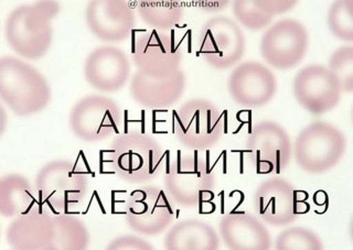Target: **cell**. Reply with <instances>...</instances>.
<instances>
[{
    "label": "cell",
    "instance_id": "5",
    "mask_svg": "<svg viewBox=\"0 0 353 250\" xmlns=\"http://www.w3.org/2000/svg\"><path fill=\"white\" fill-rule=\"evenodd\" d=\"M345 149L347 139L338 128L325 121H316L297 136L296 163L308 174H323L339 163Z\"/></svg>",
    "mask_w": 353,
    "mask_h": 250
},
{
    "label": "cell",
    "instance_id": "15",
    "mask_svg": "<svg viewBox=\"0 0 353 250\" xmlns=\"http://www.w3.org/2000/svg\"><path fill=\"white\" fill-rule=\"evenodd\" d=\"M341 86L328 67L309 65L298 72L294 80L297 102L314 115L328 113L339 104Z\"/></svg>",
    "mask_w": 353,
    "mask_h": 250
},
{
    "label": "cell",
    "instance_id": "30",
    "mask_svg": "<svg viewBox=\"0 0 353 250\" xmlns=\"http://www.w3.org/2000/svg\"><path fill=\"white\" fill-rule=\"evenodd\" d=\"M198 6L205 9V10L216 12L220 9L225 8L228 1H198Z\"/></svg>",
    "mask_w": 353,
    "mask_h": 250
},
{
    "label": "cell",
    "instance_id": "10",
    "mask_svg": "<svg viewBox=\"0 0 353 250\" xmlns=\"http://www.w3.org/2000/svg\"><path fill=\"white\" fill-rule=\"evenodd\" d=\"M121 112L119 105L101 95H90L77 102L71 115L70 126L77 137L90 143L105 140L121 134Z\"/></svg>",
    "mask_w": 353,
    "mask_h": 250
},
{
    "label": "cell",
    "instance_id": "22",
    "mask_svg": "<svg viewBox=\"0 0 353 250\" xmlns=\"http://www.w3.org/2000/svg\"><path fill=\"white\" fill-rule=\"evenodd\" d=\"M219 237L212 226L202 220H187L176 224L165 238L170 250L218 249Z\"/></svg>",
    "mask_w": 353,
    "mask_h": 250
},
{
    "label": "cell",
    "instance_id": "1",
    "mask_svg": "<svg viewBox=\"0 0 353 250\" xmlns=\"http://www.w3.org/2000/svg\"><path fill=\"white\" fill-rule=\"evenodd\" d=\"M7 240L16 249H84L90 235L81 220L69 214L32 211L20 215L7 229Z\"/></svg>",
    "mask_w": 353,
    "mask_h": 250
},
{
    "label": "cell",
    "instance_id": "6",
    "mask_svg": "<svg viewBox=\"0 0 353 250\" xmlns=\"http://www.w3.org/2000/svg\"><path fill=\"white\" fill-rule=\"evenodd\" d=\"M174 115V135L187 148H212L223 136V115L207 99H191Z\"/></svg>",
    "mask_w": 353,
    "mask_h": 250
},
{
    "label": "cell",
    "instance_id": "26",
    "mask_svg": "<svg viewBox=\"0 0 353 250\" xmlns=\"http://www.w3.org/2000/svg\"><path fill=\"white\" fill-rule=\"evenodd\" d=\"M328 27L334 37L342 41H353V1L339 0L328 11Z\"/></svg>",
    "mask_w": 353,
    "mask_h": 250
},
{
    "label": "cell",
    "instance_id": "25",
    "mask_svg": "<svg viewBox=\"0 0 353 250\" xmlns=\"http://www.w3.org/2000/svg\"><path fill=\"white\" fill-rule=\"evenodd\" d=\"M137 11L149 27L159 31L174 30L183 16V9L176 1H139Z\"/></svg>",
    "mask_w": 353,
    "mask_h": 250
},
{
    "label": "cell",
    "instance_id": "14",
    "mask_svg": "<svg viewBox=\"0 0 353 250\" xmlns=\"http://www.w3.org/2000/svg\"><path fill=\"white\" fill-rule=\"evenodd\" d=\"M246 140V152L251 154L259 174H279L292 158V143L286 130L274 121L254 125Z\"/></svg>",
    "mask_w": 353,
    "mask_h": 250
},
{
    "label": "cell",
    "instance_id": "28",
    "mask_svg": "<svg viewBox=\"0 0 353 250\" xmlns=\"http://www.w3.org/2000/svg\"><path fill=\"white\" fill-rule=\"evenodd\" d=\"M329 70L336 77L342 92L353 91V47L347 45L336 50L329 61Z\"/></svg>",
    "mask_w": 353,
    "mask_h": 250
},
{
    "label": "cell",
    "instance_id": "11",
    "mask_svg": "<svg viewBox=\"0 0 353 250\" xmlns=\"http://www.w3.org/2000/svg\"><path fill=\"white\" fill-rule=\"evenodd\" d=\"M132 61L138 71L152 77H163L180 70L183 50L176 42L174 30L143 31L132 45Z\"/></svg>",
    "mask_w": 353,
    "mask_h": 250
},
{
    "label": "cell",
    "instance_id": "21",
    "mask_svg": "<svg viewBox=\"0 0 353 250\" xmlns=\"http://www.w3.org/2000/svg\"><path fill=\"white\" fill-rule=\"evenodd\" d=\"M221 236L235 250L270 249L272 240L264 224L252 215L230 213L220 222Z\"/></svg>",
    "mask_w": 353,
    "mask_h": 250
},
{
    "label": "cell",
    "instance_id": "20",
    "mask_svg": "<svg viewBox=\"0 0 353 250\" xmlns=\"http://www.w3.org/2000/svg\"><path fill=\"white\" fill-rule=\"evenodd\" d=\"M257 214L270 225L286 226L296 220V192L290 182L279 178L259 185L255 196Z\"/></svg>",
    "mask_w": 353,
    "mask_h": 250
},
{
    "label": "cell",
    "instance_id": "9",
    "mask_svg": "<svg viewBox=\"0 0 353 250\" xmlns=\"http://www.w3.org/2000/svg\"><path fill=\"white\" fill-rule=\"evenodd\" d=\"M245 38L231 18L219 16L208 20L199 34L198 56L214 69L235 65L245 52Z\"/></svg>",
    "mask_w": 353,
    "mask_h": 250
},
{
    "label": "cell",
    "instance_id": "16",
    "mask_svg": "<svg viewBox=\"0 0 353 250\" xmlns=\"http://www.w3.org/2000/svg\"><path fill=\"white\" fill-rule=\"evenodd\" d=\"M228 86L235 102L246 107H259L273 99L277 84L268 67L250 61L232 72Z\"/></svg>",
    "mask_w": 353,
    "mask_h": 250
},
{
    "label": "cell",
    "instance_id": "27",
    "mask_svg": "<svg viewBox=\"0 0 353 250\" xmlns=\"http://www.w3.org/2000/svg\"><path fill=\"white\" fill-rule=\"evenodd\" d=\"M323 248L319 236L305 227L286 229L276 240V249L279 250H321Z\"/></svg>",
    "mask_w": 353,
    "mask_h": 250
},
{
    "label": "cell",
    "instance_id": "8",
    "mask_svg": "<svg viewBox=\"0 0 353 250\" xmlns=\"http://www.w3.org/2000/svg\"><path fill=\"white\" fill-rule=\"evenodd\" d=\"M207 159L199 158L198 152L193 157H182L178 152L176 159L165 172V189L176 203L183 207H193L202 203L204 193H211L215 187V176L209 168Z\"/></svg>",
    "mask_w": 353,
    "mask_h": 250
},
{
    "label": "cell",
    "instance_id": "18",
    "mask_svg": "<svg viewBox=\"0 0 353 250\" xmlns=\"http://www.w3.org/2000/svg\"><path fill=\"white\" fill-rule=\"evenodd\" d=\"M130 73V61L121 50L101 47L88 55L84 75L90 85L99 91L112 93L126 84Z\"/></svg>",
    "mask_w": 353,
    "mask_h": 250
},
{
    "label": "cell",
    "instance_id": "2",
    "mask_svg": "<svg viewBox=\"0 0 353 250\" xmlns=\"http://www.w3.org/2000/svg\"><path fill=\"white\" fill-rule=\"evenodd\" d=\"M110 165L123 181L132 185L152 181L163 170L169 154L152 136L139 132L119 134L110 143Z\"/></svg>",
    "mask_w": 353,
    "mask_h": 250
},
{
    "label": "cell",
    "instance_id": "13",
    "mask_svg": "<svg viewBox=\"0 0 353 250\" xmlns=\"http://www.w3.org/2000/svg\"><path fill=\"white\" fill-rule=\"evenodd\" d=\"M309 47V36L303 23L283 19L263 34L261 53L275 69L290 70L301 63Z\"/></svg>",
    "mask_w": 353,
    "mask_h": 250
},
{
    "label": "cell",
    "instance_id": "29",
    "mask_svg": "<svg viewBox=\"0 0 353 250\" xmlns=\"http://www.w3.org/2000/svg\"><path fill=\"white\" fill-rule=\"evenodd\" d=\"M108 249H154V247L143 238L125 235L110 242Z\"/></svg>",
    "mask_w": 353,
    "mask_h": 250
},
{
    "label": "cell",
    "instance_id": "19",
    "mask_svg": "<svg viewBox=\"0 0 353 250\" xmlns=\"http://www.w3.org/2000/svg\"><path fill=\"white\" fill-rule=\"evenodd\" d=\"M187 86L181 70L163 77H152L138 71L130 82V91L135 102L150 110H163L179 101Z\"/></svg>",
    "mask_w": 353,
    "mask_h": 250
},
{
    "label": "cell",
    "instance_id": "24",
    "mask_svg": "<svg viewBox=\"0 0 353 250\" xmlns=\"http://www.w3.org/2000/svg\"><path fill=\"white\" fill-rule=\"evenodd\" d=\"M295 0L281 1H234L233 12L236 19L250 30H262L276 14H285L295 7Z\"/></svg>",
    "mask_w": 353,
    "mask_h": 250
},
{
    "label": "cell",
    "instance_id": "3",
    "mask_svg": "<svg viewBox=\"0 0 353 250\" xmlns=\"http://www.w3.org/2000/svg\"><path fill=\"white\" fill-rule=\"evenodd\" d=\"M59 11L60 6L53 1L21 6L12 11L6 22V38L11 48L29 60L42 58L52 42L50 23Z\"/></svg>",
    "mask_w": 353,
    "mask_h": 250
},
{
    "label": "cell",
    "instance_id": "4",
    "mask_svg": "<svg viewBox=\"0 0 353 250\" xmlns=\"http://www.w3.org/2000/svg\"><path fill=\"white\" fill-rule=\"evenodd\" d=\"M0 95L16 115L26 117L46 110L51 91L47 80L32 66L3 56L0 60Z\"/></svg>",
    "mask_w": 353,
    "mask_h": 250
},
{
    "label": "cell",
    "instance_id": "12",
    "mask_svg": "<svg viewBox=\"0 0 353 250\" xmlns=\"http://www.w3.org/2000/svg\"><path fill=\"white\" fill-rule=\"evenodd\" d=\"M127 224L139 234H161L174 218V205L165 191L157 187L136 189L127 198Z\"/></svg>",
    "mask_w": 353,
    "mask_h": 250
},
{
    "label": "cell",
    "instance_id": "23",
    "mask_svg": "<svg viewBox=\"0 0 353 250\" xmlns=\"http://www.w3.org/2000/svg\"><path fill=\"white\" fill-rule=\"evenodd\" d=\"M38 205L34 191L27 179L19 174H9L0 182V212L5 218H14L30 212Z\"/></svg>",
    "mask_w": 353,
    "mask_h": 250
},
{
    "label": "cell",
    "instance_id": "7",
    "mask_svg": "<svg viewBox=\"0 0 353 250\" xmlns=\"http://www.w3.org/2000/svg\"><path fill=\"white\" fill-rule=\"evenodd\" d=\"M90 172V171H88ZM88 172L79 169L77 163L55 161L49 163L37 176V189L41 207L44 203L54 209L69 212L70 205L80 203L88 189Z\"/></svg>",
    "mask_w": 353,
    "mask_h": 250
},
{
    "label": "cell",
    "instance_id": "17",
    "mask_svg": "<svg viewBox=\"0 0 353 250\" xmlns=\"http://www.w3.org/2000/svg\"><path fill=\"white\" fill-rule=\"evenodd\" d=\"M85 18L90 30L103 41H124L135 25L134 11L119 0L92 1L86 8Z\"/></svg>",
    "mask_w": 353,
    "mask_h": 250
}]
</instances>
